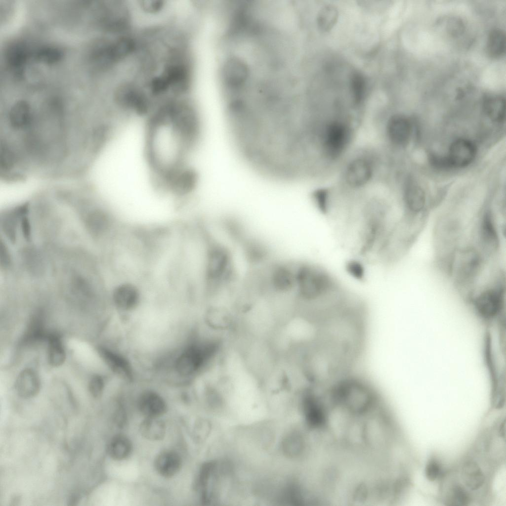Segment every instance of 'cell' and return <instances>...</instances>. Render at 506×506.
Wrapping results in <instances>:
<instances>
[{
    "mask_svg": "<svg viewBox=\"0 0 506 506\" xmlns=\"http://www.w3.org/2000/svg\"><path fill=\"white\" fill-rule=\"evenodd\" d=\"M145 115L141 146L147 166L164 187L181 191L195 175L192 160L201 135L199 115L182 97L162 102Z\"/></svg>",
    "mask_w": 506,
    "mask_h": 506,
    "instance_id": "obj_1",
    "label": "cell"
},
{
    "mask_svg": "<svg viewBox=\"0 0 506 506\" xmlns=\"http://www.w3.org/2000/svg\"><path fill=\"white\" fill-rule=\"evenodd\" d=\"M222 344L218 337L202 338L193 336L172 358L169 366L179 378H192L214 360L221 351Z\"/></svg>",
    "mask_w": 506,
    "mask_h": 506,
    "instance_id": "obj_2",
    "label": "cell"
},
{
    "mask_svg": "<svg viewBox=\"0 0 506 506\" xmlns=\"http://www.w3.org/2000/svg\"><path fill=\"white\" fill-rule=\"evenodd\" d=\"M352 129L349 124L339 120L325 123L320 132L322 153L329 160H334L342 156L350 143Z\"/></svg>",
    "mask_w": 506,
    "mask_h": 506,
    "instance_id": "obj_3",
    "label": "cell"
},
{
    "mask_svg": "<svg viewBox=\"0 0 506 506\" xmlns=\"http://www.w3.org/2000/svg\"><path fill=\"white\" fill-rule=\"evenodd\" d=\"M505 283L500 276L471 298L477 313L483 318L494 319L500 315L505 304Z\"/></svg>",
    "mask_w": 506,
    "mask_h": 506,
    "instance_id": "obj_4",
    "label": "cell"
},
{
    "mask_svg": "<svg viewBox=\"0 0 506 506\" xmlns=\"http://www.w3.org/2000/svg\"><path fill=\"white\" fill-rule=\"evenodd\" d=\"M375 169V163L371 157L357 156L346 165L344 173L345 182L352 189L363 188L372 180Z\"/></svg>",
    "mask_w": 506,
    "mask_h": 506,
    "instance_id": "obj_5",
    "label": "cell"
},
{
    "mask_svg": "<svg viewBox=\"0 0 506 506\" xmlns=\"http://www.w3.org/2000/svg\"><path fill=\"white\" fill-rule=\"evenodd\" d=\"M461 253L456 269V279L461 287L469 289L481 270L483 258L473 248L466 249Z\"/></svg>",
    "mask_w": 506,
    "mask_h": 506,
    "instance_id": "obj_6",
    "label": "cell"
},
{
    "mask_svg": "<svg viewBox=\"0 0 506 506\" xmlns=\"http://www.w3.org/2000/svg\"><path fill=\"white\" fill-rule=\"evenodd\" d=\"M111 297L113 304L117 310L127 313L134 310L139 305L142 293L135 283L124 281L114 286Z\"/></svg>",
    "mask_w": 506,
    "mask_h": 506,
    "instance_id": "obj_7",
    "label": "cell"
},
{
    "mask_svg": "<svg viewBox=\"0 0 506 506\" xmlns=\"http://www.w3.org/2000/svg\"><path fill=\"white\" fill-rule=\"evenodd\" d=\"M97 350L101 358L114 374L126 381L133 380V366L124 354L105 346H99Z\"/></svg>",
    "mask_w": 506,
    "mask_h": 506,
    "instance_id": "obj_8",
    "label": "cell"
},
{
    "mask_svg": "<svg viewBox=\"0 0 506 506\" xmlns=\"http://www.w3.org/2000/svg\"><path fill=\"white\" fill-rule=\"evenodd\" d=\"M478 240L483 251L487 254H493L499 248L500 238L492 213L485 212L480 220L478 226Z\"/></svg>",
    "mask_w": 506,
    "mask_h": 506,
    "instance_id": "obj_9",
    "label": "cell"
},
{
    "mask_svg": "<svg viewBox=\"0 0 506 506\" xmlns=\"http://www.w3.org/2000/svg\"><path fill=\"white\" fill-rule=\"evenodd\" d=\"M385 132L388 140L393 144L403 146L408 143L411 137V122L404 115H393L389 118L386 124Z\"/></svg>",
    "mask_w": 506,
    "mask_h": 506,
    "instance_id": "obj_10",
    "label": "cell"
},
{
    "mask_svg": "<svg viewBox=\"0 0 506 506\" xmlns=\"http://www.w3.org/2000/svg\"><path fill=\"white\" fill-rule=\"evenodd\" d=\"M476 154V148L470 141L459 139L450 145L446 156L450 168H463L469 165Z\"/></svg>",
    "mask_w": 506,
    "mask_h": 506,
    "instance_id": "obj_11",
    "label": "cell"
},
{
    "mask_svg": "<svg viewBox=\"0 0 506 506\" xmlns=\"http://www.w3.org/2000/svg\"><path fill=\"white\" fill-rule=\"evenodd\" d=\"M137 408L145 418H159L167 410L164 398L157 392L148 389L139 395L137 401Z\"/></svg>",
    "mask_w": 506,
    "mask_h": 506,
    "instance_id": "obj_12",
    "label": "cell"
},
{
    "mask_svg": "<svg viewBox=\"0 0 506 506\" xmlns=\"http://www.w3.org/2000/svg\"><path fill=\"white\" fill-rule=\"evenodd\" d=\"M15 386L17 394L21 398H33L38 394L40 390L39 376L33 369H24L18 375Z\"/></svg>",
    "mask_w": 506,
    "mask_h": 506,
    "instance_id": "obj_13",
    "label": "cell"
},
{
    "mask_svg": "<svg viewBox=\"0 0 506 506\" xmlns=\"http://www.w3.org/2000/svg\"><path fill=\"white\" fill-rule=\"evenodd\" d=\"M28 57V49L23 43L14 42L6 48L5 58L7 66L16 75H21Z\"/></svg>",
    "mask_w": 506,
    "mask_h": 506,
    "instance_id": "obj_14",
    "label": "cell"
},
{
    "mask_svg": "<svg viewBox=\"0 0 506 506\" xmlns=\"http://www.w3.org/2000/svg\"><path fill=\"white\" fill-rule=\"evenodd\" d=\"M182 461L180 456L173 451L161 453L155 459L154 467L162 476L169 478L176 474L180 470Z\"/></svg>",
    "mask_w": 506,
    "mask_h": 506,
    "instance_id": "obj_15",
    "label": "cell"
},
{
    "mask_svg": "<svg viewBox=\"0 0 506 506\" xmlns=\"http://www.w3.org/2000/svg\"><path fill=\"white\" fill-rule=\"evenodd\" d=\"M404 199L407 209L413 213L420 212L425 205L424 192L422 188L414 181H409L406 184Z\"/></svg>",
    "mask_w": 506,
    "mask_h": 506,
    "instance_id": "obj_16",
    "label": "cell"
},
{
    "mask_svg": "<svg viewBox=\"0 0 506 506\" xmlns=\"http://www.w3.org/2000/svg\"><path fill=\"white\" fill-rule=\"evenodd\" d=\"M44 318L42 311L34 313L28 323L27 329L22 338V343L30 344L46 338Z\"/></svg>",
    "mask_w": 506,
    "mask_h": 506,
    "instance_id": "obj_17",
    "label": "cell"
},
{
    "mask_svg": "<svg viewBox=\"0 0 506 506\" xmlns=\"http://www.w3.org/2000/svg\"><path fill=\"white\" fill-rule=\"evenodd\" d=\"M47 361L53 367L61 366L66 359V352L60 336L56 333L47 335Z\"/></svg>",
    "mask_w": 506,
    "mask_h": 506,
    "instance_id": "obj_18",
    "label": "cell"
},
{
    "mask_svg": "<svg viewBox=\"0 0 506 506\" xmlns=\"http://www.w3.org/2000/svg\"><path fill=\"white\" fill-rule=\"evenodd\" d=\"M139 432L145 439L150 441H159L166 434V426L159 418H145L140 423Z\"/></svg>",
    "mask_w": 506,
    "mask_h": 506,
    "instance_id": "obj_19",
    "label": "cell"
},
{
    "mask_svg": "<svg viewBox=\"0 0 506 506\" xmlns=\"http://www.w3.org/2000/svg\"><path fill=\"white\" fill-rule=\"evenodd\" d=\"M486 115L492 121L502 123L505 118L506 102L504 97L499 95L486 96L483 101Z\"/></svg>",
    "mask_w": 506,
    "mask_h": 506,
    "instance_id": "obj_20",
    "label": "cell"
},
{
    "mask_svg": "<svg viewBox=\"0 0 506 506\" xmlns=\"http://www.w3.org/2000/svg\"><path fill=\"white\" fill-rule=\"evenodd\" d=\"M132 446L130 440L123 435L113 437L108 445L107 452L112 459L122 461L127 458L132 452Z\"/></svg>",
    "mask_w": 506,
    "mask_h": 506,
    "instance_id": "obj_21",
    "label": "cell"
},
{
    "mask_svg": "<svg viewBox=\"0 0 506 506\" xmlns=\"http://www.w3.org/2000/svg\"><path fill=\"white\" fill-rule=\"evenodd\" d=\"M462 474L464 484L472 490L479 489L484 483V474L478 464L473 461H468L464 465Z\"/></svg>",
    "mask_w": 506,
    "mask_h": 506,
    "instance_id": "obj_22",
    "label": "cell"
},
{
    "mask_svg": "<svg viewBox=\"0 0 506 506\" xmlns=\"http://www.w3.org/2000/svg\"><path fill=\"white\" fill-rule=\"evenodd\" d=\"M486 50L490 57L497 58L503 55L506 50V35L499 29L491 30L488 37Z\"/></svg>",
    "mask_w": 506,
    "mask_h": 506,
    "instance_id": "obj_23",
    "label": "cell"
},
{
    "mask_svg": "<svg viewBox=\"0 0 506 506\" xmlns=\"http://www.w3.org/2000/svg\"><path fill=\"white\" fill-rule=\"evenodd\" d=\"M337 17L336 8L331 5L325 6L318 13L316 19L318 27L322 31H329L334 26Z\"/></svg>",
    "mask_w": 506,
    "mask_h": 506,
    "instance_id": "obj_24",
    "label": "cell"
},
{
    "mask_svg": "<svg viewBox=\"0 0 506 506\" xmlns=\"http://www.w3.org/2000/svg\"><path fill=\"white\" fill-rule=\"evenodd\" d=\"M366 82L364 76L359 72H354L351 79V88L353 99L356 105L361 104L365 94Z\"/></svg>",
    "mask_w": 506,
    "mask_h": 506,
    "instance_id": "obj_25",
    "label": "cell"
},
{
    "mask_svg": "<svg viewBox=\"0 0 506 506\" xmlns=\"http://www.w3.org/2000/svg\"><path fill=\"white\" fill-rule=\"evenodd\" d=\"M35 57L39 61L47 64L58 62L62 57V51L57 47L50 46H43L39 49Z\"/></svg>",
    "mask_w": 506,
    "mask_h": 506,
    "instance_id": "obj_26",
    "label": "cell"
},
{
    "mask_svg": "<svg viewBox=\"0 0 506 506\" xmlns=\"http://www.w3.org/2000/svg\"><path fill=\"white\" fill-rule=\"evenodd\" d=\"M448 500L449 505L466 506L470 502L467 492L462 486L455 485L450 493Z\"/></svg>",
    "mask_w": 506,
    "mask_h": 506,
    "instance_id": "obj_27",
    "label": "cell"
},
{
    "mask_svg": "<svg viewBox=\"0 0 506 506\" xmlns=\"http://www.w3.org/2000/svg\"><path fill=\"white\" fill-rule=\"evenodd\" d=\"M314 201L323 213L327 214L331 211V202L329 191L325 189L317 190L313 195Z\"/></svg>",
    "mask_w": 506,
    "mask_h": 506,
    "instance_id": "obj_28",
    "label": "cell"
},
{
    "mask_svg": "<svg viewBox=\"0 0 506 506\" xmlns=\"http://www.w3.org/2000/svg\"><path fill=\"white\" fill-rule=\"evenodd\" d=\"M105 380L103 377L99 375H95L90 379L88 383V390L95 398L101 396L105 387Z\"/></svg>",
    "mask_w": 506,
    "mask_h": 506,
    "instance_id": "obj_29",
    "label": "cell"
},
{
    "mask_svg": "<svg viewBox=\"0 0 506 506\" xmlns=\"http://www.w3.org/2000/svg\"><path fill=\"white\" fill-rule=\"evenodd\" d=\"M441 467L439 462L434 459H432L427 463L425 469L426 478L430 481L436 480L440 475Z\"/></svg>",
    "mask_w": 506,
    "mask_h": 506,
    "instance_id": "obj_30",
    "label": "cell"
},
{
    "mask_svg": "<svg viewBox=\"0 0 506 506\" xmlns=\"http://www.w3.org/2000/svg\"><path fill=\"white\" fill-rule=\"evenodd\" d=\"M139 2V5L143 10L151 13L161 11L165 6L164 1L162 0H143Z\"/></svg>",
    "mask_w": 506,
    "mask_h": 506,
    "instance_id": "obj_31",
    "label": "cell"
},
{
    "mask_svg": "<svg viewBox=\"0 0 506 506\" xmlns=\"http://www.w3.org/2000/svg\"><path fill=\"white\" fill-rule=\"evenodd\" d=\"M347 269L351 275L357 279H362L365 276L364 266L359 261H350L347 264Z\"/></svg>",
    "mask_w": 506,
    "mask_h": 506,
    "instance_id": "obj_32",
    "label": "cell"
},
{
    "mask_svg": "<svg viewBox=\"0 0 506 506\" xmlns=\"http://www.w3.org/2000/svg\"><path fill=\"white\" fill-rule=\"evenodd\" d=\"M114 420L116 424L120 427H123L126 422V415L123 406L119 404L114 415Z\"/></svg>",
    "mask_w": 506,
    "mask_h": 506,
    "instance_id": "obj_33",
    "label": "cell"
},
{
    "mask_svg": "<svg viewBox=\"0 0 506 506\" xmlns=\"http://www.w3.org/2000/svg\"><path fill=\"white\" fill-rule=\"evenodd\" d=\"M506 421L505 420L502 422L500 427V434L502 437L505 438L506 434Z\"/></svg>",
    "mask_w": 506,
    "mask_h": 506,
    "instance_id": "obj_34",
    "label": "cell"
},
{
    "mask_svg": "<svg viewBox=\"0 0 506 506\" xmlns=\"http://www.w3.org/2000/svg\"><path fill=\"white\" fill-rule=\"evenodd\" d=\"M19 502H20V497L19 496H14V497L13 498H12V501H11V503H12V505H13L14 503V505H16V503H19Z\"/></svg>",
    "mask_w": 506,
    "mask_h": 506,
    "instance_id": "obj_35",
    "label": "cell"
}]
</instances>
